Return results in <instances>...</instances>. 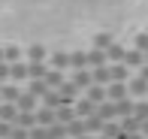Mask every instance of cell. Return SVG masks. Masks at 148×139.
<instances>
[{
    "mask_svg": "<svg viewBox=\"0 0 148 139\" xmlns=\"http://www.w3.org/2000/svg\"><path fill=\"white\" fill-rule=\"evenodd\" d=\"M70 82H76L79 91H88L91 85H94V76H91L88 67H82V70H73V79H70Z\"/></svg>",
    "mask_w": 148,
    "mask_h": 139,
    "instance_id": "cell-1",
    "label": "cell"
},
{
    "mask_svg": "<svg viewBox=\"0 0 148 139\" xmlns=\"http://www.w3.org/2000/svg\"><path fill=\"white\" fill-rule=\"evenodd\" d=\"M30 79V73H27V64H21V61H15V64H9V82H27Z\"/></svg>",
    "mask_w": 148,
    "mask_h": 139,
    "instance_id": "cell-2",
    "label": "cell"
},
{
    "mask_svg": "<svg viewBox=\"0 0 148 139\" xmlns=\"http://www.w3.org/2000/svg\"><path fill=\"white\" fill-rule=\"evenodd\" d=\"M85 133H88V124H85V118L76 115L70 124H66V136H70V139H79V136H85Z\"/></svg>",
    "mask_w": 148,
    "mask_h": 139,
    "instance_id": "cell-3",
    "label": "cell"
},
{
    "mask_svg": "<svg viewBox=\"0 0 148 139\" xmlns=\"http://www.w3.org/2000/svg\"><path fill=\"white\" fill-rule=\"evenodd\" d=\"M109 64V55H106V49H100V45H94L88 51V67H106Z\"/></svg>",
    "mask_w": 148,
    "mask_h": 139,
    "instance_id": "cell-4",
    "label": "cell"
},
{
    "mask_svg": "<svg viewBox=\"0 0 148 139\" xmlns=\"http://www.w3.org/2000/svg\"><path fill=\"white\" fill-rule=\"evenodd\" d=\"M106 97H109V100H124L127 97V82H109L106 85Z\"/></svg>",
    "mask_w": 148,
    "mask_h": 139,
    "instance_id": "cell-5",
    "label": "cell"
},
{
    "mask_svg": "<svg viewBox=\"0 0 148 139\" xmlns=\"http://www.w3.org/2000/svg\"><path fill=\"white\" fill-rule=\"evenodd\" d=\"M36 103L39 97L30 94V91H21V97H18V112H36Z\"/></svg>",
    "mask_w": 148,
    "mask_h": 139,
    "instance_id": "cell-6",
    "label": "cell"
},
{
    "mask_svg": "<svg viewBox=\"0 0 148 139\" xmlns=\"http://www.w3.org/2000/svg\"><path fill=\"white\" fill-rule=\"evenodd\" d=\"M97 112V103L91 100V97H79L76 100V115L79 118H88V115H94Z\"/></svg>",
    "mask_w": 148,
    "mask_h": 139,
    "instance_id": "cell-7",
    "label": "cell"
},
{
    "mask_svg": "<svg viewBox=\"0 0 148 139\" xmlns=\"http://www.w3.org/2000/svg\"><path fill=\"white\" fill-rule=\"evenodd\" d=\"M18 97H21L18 85L15 82H3V94H0V100H3V103H18Z\"/></svg>",
    "mask_w": 148,
    "mask_h": 139,
    "instance_id": "cell-8",
    "label": "cell"
},
{
    "mask_svg": "<svg viewBox=\"0 0 148 139\" xmlns=\"http://www.w3.org/2000/svg\"><path fill=\"white\" fill-rule=\"evenodd\" d=\"M97 115L103 118V121H112V118H118V109H115V100H103L97 106Z\"/></svg>",
    "mask_w": 148,
    "mask_h": 139,
    "instance_id": "cell-9",
    "label": "cell"
},
{
    "mask_svg": "<svg viewBox=\"0 0 148 139\" xmlns=\"http://www.w3.org/2000/svg\"><path fill=\"white\" fill-rule=\"evenodd\" d=\"M112 70V82H130V67L127 64H109Z\"/></svg>",
    "mask_w": 148,
    "mask_h": 139,
    "instance_id": "cell-10",
    "label": "cell"
},
{
    "mask_svg": "<svg viewBox=\"0 0 148 139\" xmlns=\"http://www.w3.org/2000/svg\"><path fill=\"white\" fill-rule=\"evenodd\" d=\"M91 76H94V82H97V85H109V82H112L109 64H106V67H91Z\"/></svg>",
    "mask_w": 148,
    "mask_h": 139,
    "instance_id": "cell-11",
    "label": "cell"
},
{
    "mask_svg": "<svg viewBox=\"0 0 148 139\" xmlns=\"http://www.w3.org/2000/svg\"><path fill=\"white\" fill-rule=\"evenodd\" d=\"M85 97H91V100H94V103H97V106H100V103H103V100H109V97H106V85H97V82H94V85H91V88H88V91H85Z\"/></svg>",
    "mask_w": 148,
    "mask_h": 139,
    "instance_id": "cell-12",
    "label": "cell"
},
{
    "mask_svg": "<svg viewBox=\"0 0 148 139\" xmlns=\"http://www.w3.org/2000/svg\"><path fill=\"white\" fill-rule=\"evenodd\" d=\"M58 115L55 109H49V106H42V109H36V124H42V127H49V124H55Z\"/></svg>",
    "mask_w": 148,
    "mask_h": 139,
    "instance_id": "cell-13",
    "label": "cell"
},
{
    "mask_svg": "<svg viewBox=\"0 0 148 139\" xmlns=\"http://www.w3.org/2000/svg\"><path fill=\"white\" fill-rule=\"evenodd\" d=\"M66 79H64V70H58V67H51L49 73H45V85H49V88H60V85H64Z\"/></svg>",
    "mask_w": 148,
    "mask_h": 139,
    "instance_id": "cell-14",
    "label": "cell"
},
{
    "mask_svg": "<svg viewBox=\"0 0 148 139\" xmlns=\"http://www.w3.org/2000/svg\"><path fill=\"white\" fill-rule=\"evenodd\" d=\"M130 94H136V97H145L148 94V79H142V76H136V79H130Z\"/></svg>",
    "mask_w": 148,
    "mask_h": 139,
    "instance_id": "cell-15",
    "label": "cell"
},
{
    "mask_svg": "<svg viewBox=\"0 0 148 139\" xmlns=\"http://www.w3.org/2000/svg\"><path fill=\"white\" fill-rule=\"evenodd\" d=\"M103 136H109V139H121V136H124V127H121L115 118H112V121L103 124Z\"/></svg>",
    "mask_w": 148,
    "mask_h": 139,
    "instance_id": "cell-16",
    "label": "cell"
},
{
    "mask_svg": "<svg viewBox=\"0 0 148 139\" xmlns=\"http://www.w3.org/2000/svg\"><path fill=\"white\" fill-rule=\"evenodd\" d=\"M124 64H127V67H142V64H145V51H139V49H133V51H127V55H124Z\"/></svg>",
    "mask_w": 148,
    "mask_h": 139,
    "instance_id": "cell-17",
    "label": "cell"
},
{
    "mask_svg": "<svg viewBox=\"0 0 148 139\" xmlns=\"http://www.w3.org/2000/svg\"><path fill=\"white\" fill-rule=\"evenodd\" d=\"M0 118L15 124V118H18V103H0Z\"/></svg>",
    "mask_w": 148,
    "mask_h": 139,
    "instance_id": "cell-18",
    "label": "cell"
},
{
    "mask_svg": "<svg viewBox=\"0 0 148 139\" xmlns=\"http://www.w3.org/2000/svg\"><path fill=\"white\" fill-rule=\"evenodd\" d=\"M121 127H124V133H139V127H142V118L127 115V118H121Z\"/></svg>",
    "mask_w": 148,
    "mask_h": 139,
    "instance_id": "cell-19",
    "label": "cell"
},
{
    "mask_svg": "<svg viewBox=\"0 0 148 139\" xmlns=\"http://www.w3.org/2000/svg\"><path fill=\"white\" fill-rule=\"evenodd\" d=\"M55 115H58V121H60V124H70L73 118H76V106H58Z\"/></svg>",
    "mask_w": 148,
    "mask_h": 139,
    "instance_id": "cell-20",
    "label": "cell"
},
{
    "mask_svg": "<svg viewBox=\"0 0 148 139\" xmlns=\"http://www.w3.org/2000/svg\"><path fill=\"white\" fill-rule=\"evenodd\" d=\"M27 73H30V79H45L49 67H45L42 61H30V64H27Z\"/></svg>",
    "mask_w": 148,
    "mask_h": 139,
    "instance_id": "cell-21",
    "label": "cell"
},
{
    "mask_svg": "<svg viewBox=\"0 0 148 139\" xmlns=\"http://www.w3.org/2000/svg\"><path fill=\"white\" fill-rule=\"evenodd\" d=\"M85 124H88V133H103V124H106V121L97 115V112H94V115L85 118Z\"/></svg>",
    "mask_w": 148,
    "mask_h": 139,
    "instance_id": "cell-22",
    "label": "cell"
},
{
    "mask_svg": "<svg viewBox=\"0 0 148 139\" xmlns=\"http://www.w3.org/2000/svg\"><path fill=\"white\" fill-rule=\"evenodd\" d=\"M106 55H109L112 64H124V55H127V51L121 49V45H112V42H109V45H106Z\"/></svg>",
    "mask_w": 148,
    "mask_h": 139,
    "instance_id": "cell-23",
    "label": "cell"
},
{
    "mask_svg": "<svg viewBox=\"0 0 148 139\" xmlns=\"http://www.w3.org/2000/svg\"><path fill=\"white\" fill-rule=\"evenodd\" d=\"M133 106H136V103H133L130 97L118 100V103H115V109H118V118H127V115H133Z\"/></svg>",
    "mask_w": 148,
    "mask_h": 139,
    "instance_id": "cell-24",
    "label": "cell"
},
{
    "mask_svg": "<svg viewBox=\"0 0 148 139\" xmlns=\"http://www.w3.org/2000/svg\"><path fill=\"white\" fill-rule=\"evenodd\" d=\"M82 67H88V55L85 51H73L70 55V70H82Z\"/></svg>",
    "mask_w": 148,
    "mask_h": 139,
    "instance_id": "cell-25",
    "label": "cell"
},
{
    "mask_svg": "<svg viewBox=\"0 0 148 139\" xmlns=\"http://www.w3.org/2000/svg\"><path fill=\"white\" fill-rule=\"evenodd\" d=\"M27 91H30V94H36L39 100H42V94H45V91H49V85H45V79H30Z\"/></svg>",
    "mask_w": 148,
    "mask_h": 139,
    "instance_id": "cell-26",
    "label": "cell"
},
{
    "mask_svg": "<svg viewBox=\"0 0 148 139\" xmlns=\"http://www.w3.org/2000/svg\"><path fill=\"white\" fill-rule=\"evenodd\" d=\"M51 67L66 70V67H70V55H66V51H55V55H51Z\"/></svg>",
    "mask_w": 148,
    "mask_h": 139,
    "instance_id": "cell-27",
    "label": "cell"
},
{
    "mask_svg": "<svg viewBox=\"0 0 148 139\" xmlns=\"http://www.w3.org/2000/svg\"><path fill=\"white\" fill-rule=\"evenodd\" d=\"M15 124H21V127H33L36 124V112H18V118H15Z\"/></svg>",
    "mask_w": 148,
    "mask_h": 139,
    "instance_id": "cell-28",
    "label": "cell"
},
{
    "mask_svg": "<svg viewBox=\"0 0 148 139\" xmlns=\"http://www.w3.org/2000/svg\"><path fill=\"white\" fill-rule=\"evenodd\" d=\"M49 136H51V139H64V136H66V124H60V121L49 124Z\"/></svg>",
    "mask_w": 148,
    "mask_h": 139,
    "instance_id": "cell-29",
    "label": "cell"
},
{
    "mask_svg": "<svg viewBox=\"0 0 148 139\" xmlns=\"http://www.w3.org/2000/svg\"><path fill=\"white\" fill-rule=\"evenodd\" d=\"M3 58H6L9 64L21 61V51H18V45H3Z\"/></svg>",
    "mask_w": 148,
    "mask_h": 139,
    "instance_id": "cell-30",
    "label": "cell"
},
{
    "mask_svg": "<svg viewBox=\"0 0 148 139\" xmlns=\"http://www.w3.org/2000/svg\"><path fill=\"white\" fill-rule=\"evenodd\" d=\"M45 55H49L45 45H30V49H27V58H30V61H45Z\"/></svg>",
    "mask_w": 148,
    "mask_h": 139,
    "instance_id": "cell-31",
    "label": "cell"
},
{
    "mask_svg": "<svg viewBox=\"0 0 148 139\" xmlns=\"http://www.w3.org/2000/svg\"><path fill=\"white\" fill-rule=\"evenodd\" d=\"M9 139H30V130H27V127H21V124H12Z\"/></svg>",
    "mask_w": 148,
    "mask_h": 139,
    "instance_id": "cell-32",
    "label": "cell"
},
{
    "mask_svg": "<svg viewBox=\"0 0 148 139\" xmlns=\"http://www.w3.org/2000/svg\"><path fill=\"white\" fill-rule=\"evenodd\" d=\"M30 139H51V136H49V127L33 124V127H30Z\"/></svg>",
    "mask_w": 148,
    "mask_h": 139,
    "instance_id": "cell-33",
    "label": "cell"
},
{
    "mask_svg": "<svg viewBox=\"0 0 148 139\" xmlns=\"http://www.w3.org/2000/svg\"><path fill=\"white\" fill-rule=\"evenodd\" d=\"M133 115H136V118H142V121H145V118H148V100H139L136 106H133Z\"/></svg>",
    "mask_w": 148,
    "mask_h": 139,
    "instance_id": "cell-34",
    "label": "cell"
},
{
    "mask_svg": "<svg viewBox=\"0 0 148 139\" xmlns=\"http://www.w3.org/2000/svg\"><path fill=\"white\" fill-rule=\"evenodd\" d=\"M9 133H12V121H3V118H0V139H9Z\"/></svg>",
    "mask_w": 148,
    "mask_h": 139,
    "instance_id": "cell-35",
    "label": "cell"
},
{
    "mask_svg": "<svg viewBox=\"0 0 148 139\" xmlns=\"http://www.w3.org/2000/svg\"><path fill=\"white\" fill-rule=\"evenodd\" d=\"M0 82H9V61H0Z\"/></svg>",
    "mask_w": 148,
    "mask_h": 139,
    "instance_id": "cell-36",
    "label": "cell"
},
{
    "mask_svg": "<svg viewBox=\"0 0 148 139\" xmlns=\"http://www.w3.org/2000/svg\"><path fill=\"white\" fill-rule=\"evenodd\" d=\"M136 49H139V51H148V39H145V36L136 39Z\"/></svg>",
    "mask_w": 148,
    "mask_h": 139,
    "instance_id": "cell-37",
    "label": "cell"
},
{
    "mask_svg": "<svg viewBox=\"0 0 148 139\" xmlns=\"http://www.w3.org/2000/svg\"><path fill=\"white\" fill-rule=\"evenodd\" d=\"M109 42H112L109 36H97V45H100V49H106V45H109Z\"/></svg>",
    "mask_w": 148,
    "mask_h": 139,
    "instance_id": "cell-38",
    "label": "cell"
},
{
    "mask_svg": "<svg viewBox=\"0 0 148 139\" xmlns=\"http://www.w3.org/2000/svg\"><path fill=\"white\" fill-rule=\"evenodd\" d=\"M139 133H142V136L148 139V118H145V121H142V127H139Z\"/></svg>",
    "mask_w": 148,
    "mask_h": 139,
    "instance_id": "cell-39",
    "label": "cell"
},
{
    "mask_svg": "<svg viewBox=\"0 0 148 139\" xmlns=\"http://www.w3.org/2000/svg\"><path fill=\"white\" fill-rule=\"evenodd\" d=\"M139 76H142V79H148V64H142V67H139Z\"/></svg>",
    "mask_w": 148,
    "mask_h": 139,
    "instance_id": "cell-40",
    "label": "cell"
},
{
    "mask_svg": "<svg viewBox=\"0 0 148 139\" xmlns=\"http://www.w3.org/2000/svg\"><path fill=\"white\" fill-rule=\"evenodd\" d=\"M79 139H91V133H85V136H79Z\"/></svg>",
    "mask_w": 148,
    "mask_h": 139,
    "instance_id": "cell-41",
    "label": "cell"
},
{
    "mask_svg": "<svg viewBox=\"0 0 148 139\" xmlns=\"http://www.w3.org/2000/svg\"><path fill=\"white\" fill-rule=\"evenodd\" d=\"M0 61H6V58H3V49H0Z\"/></svg>",
    "mask_w": 148,
    "mask_h": 139,
    "instance_id": "cell-42",
    "label": "cell"
},
{
    "mask_svg": "<svg viewBox=\"0 0 148 139\" xmlns=\"http://www.w3.org/2000/svg\"><path fill=\"white\" fill-rule=\"evenodd\" d=\"M97 139H109V136H103V133H100V136H97Z\"/></svg>",
    "mask_w": 148,
    "mask_h": 139,
    "instance_id": "cell-43",
    "label": "cell"
},
{
    "mask_svg": "<svg viewBox=\"0 0 148 139\" xmlns=\"http://www.w3.org/2000/svg\"><path fill=\"white\" fill-rule=\"evenodd\" d=\"M0 94H3V82H0Z\"/></svg>",
    "mask_w": 148,
    "mask_h": 139,
    "instance_id": "cell-44",
    "label": "cell"
},
{
    "mask_svg": "<svg viewBox=\"0 0 148 139\" xmlns=\"http://www.w3.org/2000/svg\"><path fill=\"white\" fill-rule=\"evenodd\" d=\"M145 64H148V51H145Z\"/></svg>",
    "mask_w": 148,
    "mask_h": 139,
    "instance_id": "cell-45",
    "label": "cell"
},
{
    "mask_svg": "<svg viewBox=\"0 0 148 139\" xmlns=\"http://www.w3.org/2000/svg\"><path fill=\"white\" fill-rule=\"evenodd\" d=\"M64 139H70V136H64Z\"/></svg>",
    "mask_w": 148,
    "mask_h": 139,
    "instance_id": "cell-46",
    "label": "cell"
}]
</instances>
